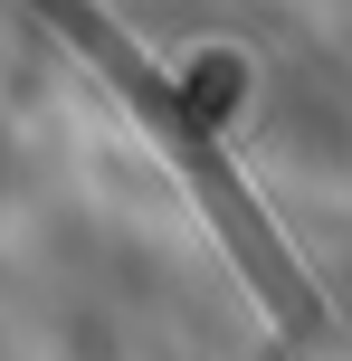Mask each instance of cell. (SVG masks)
<instances>
[{
	"label": "cell",
	"instance_id": "cell-1",
	"mask_svg": "<svg viewBox=\"0 0 352 361\" xmlns=\"http://www.w3.org/2000/svg\"><path fill=\"white\" fill-rule=\"evenodd\" d=\"M19 10H29V19H48V29H57V38H67V48H76V57H86V67L105 76L124 105H133V124L162 143V162L181 171V190L200 200V219L219 228L229 267H238V276H248V295L267 305V324H277L286 343H315V333H324V295H315V276L296 267V247L277 238V219L257 209V190L238 180V162L219 152V124H210V105H200L190 86H171V76L152 67V57L133 48V38L114 29L95 0H19Z\"/></svg>",
	"mask_w": 352,
	"mask_h": 361
}]
</instances>
